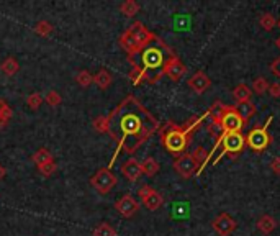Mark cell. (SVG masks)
I'll return each mask as SVG.
<instances>
[{
    "mask_svg": "<svg viewBox=\"0 0 280 236\" xmlns=\"http://www.w3.org/2000/svg\"><path fill=\"white\" fill-rule=\"evenodd\" d=\"M159 122L134 96H126L106 116V133L116 141V151L133 154L159 132ZM113 158V161H115ZM112 161V164H113Z\"/></svg>",
    "mask_w": 280,
    "mask_h": 236,
    "instance_id": "cell-1",
    "label": "cell"
},
{
    "mask_svg": "<svg viewBox=\"0 0 280 236\" xmlns=\"http://www.w3.org/2000/svg\"><path fill=\"white\" fill-rule=\"evenodd\" d=\"M176 52L172 51L170 46L164 43L158 34L148 43L144 48L140 51V54L130 59L131 66H138L142 72V78L148 84H156V82L164 76V69L168 66L169 59L174 58Z\"/></svg>",
    "mask_w": 280,
    "mask_h": 236,
    "instance_id": "cell-2",
    "label": "cell"
},
{
    "mask_svg": "<svg viewBox=\"0 0 280 236\" xmlns=\"http://www.w3.org/2000/svg\"><path fill=\"white\" fill-rule=\"evenodd\" d=\"M212 115V107L206 112H204L202 115L192 116L190 120H187L184 125H176V123L168 122L164 126L159 128V136L160 143L172 154H184V151L187 150V146L192 140V134L196 128H198L202 123H204L205 118Z\"/></svg>",
    "mask_w": 280,
    "mask_h": 236,
    "instance_id": "cell-3",
    "label": "cell"
},
{
    "mask_svg": "<svg viewBox=\"0 0 280 236\" xmlns=\"http://www.w3.org/2000/svg\"><path fill=\"white\" fill-rule=\"evenodd\" d=\"M244 146H246V136H242V133H226L224 132L222 136H220L215 141V144H213V150L208 152V159H206V162L204 164V169H202V172H204L205 168L208 166V164H210L212 158L215 156L216 150H220V154L215 159V164L220 162V159H222L224 154H228V152H230V154H238V152H241L244 150Z\"/></svg>",
    "mask_w": 280,
    "mask_h": 236,
    "instance_id": "cell-4",
    "label": "cell"
},
{
    "mask_svg": "<svg viewBox=\"0 0 280 236\" xmlns=\"http://www.w3.org/2000/svg\"><path fill=\"white\" fill-rule=\"evenodd\" d=\"M272 115L267 118V122L264 123L262 126H256L252 128L251 132L248 133L246 136V146L251 148L252 151L256 152H262L264 150L269 148V144L272 143V138H270V133H269V126L272 123Z\"/></svg>",
    "mask_w": 280,
    "mask_h": 236,
    "instance_id": "cell-5",
    "label": "cell"
},
{
    "mask_svg": "<svg viewBox=\"0 0 280 236\" xmlns=\"http://www.w3.org/2000/svg\"><path fill=\"white\" fill-rule=\"evenodd\" d=\"M90 184L98 194L105 196V194H108L116 186V177L110 170V168H102L90 177Z\"/></svg>",
    "mask_w": 280,
    "mask_h": 236,
    "instance_id": "cell-6",
    "label": "cell"
},
{
    "mask_svg": "<svg viewBox=\"0 0 280 236\" xmlns=\"http://www.w3.org/2000/svg\"><path fill=\"white\" fill-rule=\"evenodd\" d=\"M174 170L184 179H190V177L198 172V164L195 162L190 152H184L174 161Z\"/></svg>",
    "mask_w": 280,
    "mask_h": 236,
    "instance_id": "cell-7",
    "label": "cell"
},
{
    "mask_svg": "<svg viewBox=\"0 0 280 236\" xmlns=\"http://www.w3.org/2000/svg\"><path fill=\"white\" fill-rule=\"evenodd\" d=\"M138 196L141 198L142 205L151 212H156L164 204V197L160 196L158 190H154L151 186H142L138 190Z\"/></svg>",
    "mask_w": 280,
    "mask_h": 236,
    "instance_id": "cell-8",
    "label": "cell"
},
{
    "mask_svg": "<svg viewBox=\"0 0 280 236\" xmlns=\"http://www.w3.org/2000/svg\"><path fill=\"white\" fill-rule=\"evenodd\" d=\"M212 225H213V230H215L220 236H230L236 230L238 223H236V220L231 215L222 214V215H218L215 220H213Z\"/></svg>",
    "mask_w": 280,
    "mask_h": 236,
    "instance_id": "cell-9",
    "label": "cell"
},
{
    "mask_svg": "<svg viewBox=\"0 0 280 236\" xmlns=\"http://www.w3.org/2000/svg\"><path fill=\"white\" fill-rule=\"evenodd\" d=\"M115 208H116V212L122 216L131 218V216L136 214V212L140 210V204L136 202L134 197H131L130 194H126V196H123L120 200H116V202H115Z\"/></svg>",
    "mask_w": 280,
    "mask_h": 236,
    "instance_id": "cell-10",
    "label": "cell"
},
{
    "mask_svg": "<svg viewBox=\"0 0 280 236\" xmlns=\"http://www.w3.org/2000/svg\"><path fill=\"white\" fill-rule=\"evenodd\" d=\"M186 72H187V66L180 61V58H178L177 54L169 59L168 66H166V69H164V74L174 82L180 80L184 76H186Z\"/></svg>",
    "mask_w": 280,
    "mask_h": 236,
    "instance_id": "cell-11",
    "label": "cell"
},
{
    "mask_svg": "<svg viewBox=\"0 0 280 236\" xmlns=\"http://www.w3.org/2000/svg\"><path fill=\"white\" fill-rule=\"evenodd\" d=\"M126 30L136 38V41L140 43L141 48H144V46L154 38V33H151L150 30H148L144 25H142L141 22H133Z\"/></svg>",
    "mask_w": 280,
    "mask_h": 236,
    "instance_id": "cell-12",
    "label": "cell"
},
{
    "mask_svg": "<svg viewBox=\"0 0 280 236\" xmlns=\"http://www.w3.org/2000/svg\"><path fill=\"white\" fill-rule=\"evenodd\" d=\"M120 44H122V48L126 51V54H128V61L130 59H133L140 54V51L142 50L140 43L136 41V38L131 34L128 30H124V32L122 33V36H120Z\"/></svg>",
    "mask_w": 280,
    "mask_h": 236,
    "instance_id": "cell-13",
    "label": "cell"
},
{
    "mask_svg": "<svg viewBox=\"0 0 280 236\" xmlns=\"http://www.w3.org/2000/svg\"><path fill=\"white\" fill-rule=\"evenodd\" d=\"M187 84H188V87L192 88L195 94H204L206 88L212 86V80L204 72V70H196L192 78L187 80Z\"/></svg>",
    "mask_w": 280,
    "mask_h": 236,
    "instance_id": "cell-14",
    "label": "cell"
},
{
    "mask_svg": "<svg viewBox=\"0 0 280 236\" xmlns=\"http://www.w3.org/2000/svg\"><path fill=\"white\" fill-rule=\"evenodd\" d=\"M122 172H123V176L126 177V179H128L130 182H136V180H138L140 177H141V174H142L141 162L136 161L134 158H130L128 161L123 162Z\"/></svg>",
    "mask_w": 280,
    "mask_h": 236,
    "instance_id": "cell-15",
    "label": "cell"
},
{
    "mask_svg": "<svg viewBox=\"0 0 280 236\" xmlns=\"http://www.w3.org/2000/svg\"><path fill=\"white\" fill-rule=\"evenodd\" d=\"M234 108H236L238 114H240V116L242 118L244 125H246V123H248L249 120H251V118L254 116V114H256V105L251 102V100H249V102L238 104Z\"/></svg>",
    "mask_w": 280,
    "mask_h": 236,
    "instance_id": "cell-16",
    "label": "cell"
},
{
    "mask_svg": "<svg viewBox=\"0 0 280 236\" xmlns=\"http://www.w3.org/2000/svg\"><path fill=\"white\" fill-rule=\"evenodd\" d=\"M112 80H113L112 74L105 68H102L97 74L92 76V82H94V84H97L100 88H102V90H105V88H108L112 86Z\"/></svg>",
    "mask_w": 280,
    "mask_h": 236,
    "instance_id": "cell-17",
    "label": "cell"
},
{
    "mask_svg": "<svg viewBox=\"0 0 280 236\" xmlns=\"http://www.w3.org/2000/svg\"><path fill=\"white\" fill-rule=\"evenodd\" d=\"M276 226H277L276 218L270 216V215H262L258 220V230L260 233H264V234L272 233L274 230H276Z\"/></svg>",
    "mask_w": 280,
    "mask_h": 236,
    "instance_id": "cell-18",
    "label": "cell"
},
{
    "mask_svg": "<svg viewBox=\"0 0 280 236\" xmlns=\"http://www.w3.org/2000/svg\"><path fill=\"white\" fill-rule=\"evenodd\" d=\"M251 96H252V90L246 84L236 86L234 90H233V97H234V100H236L238 104L249 102V100H251Z\"/></svg>",
    "mask_w": 280,
    "mask_h": 236,
    "instance_id": "cell-19",
    "label": "cell"
},
{
    "mask_svg": "<svg viewBox=\"0 0 280 236\" xmlns=\"http://www.w3.org/2000/svg\"><path fill=\"white\" fill-rule=\"evenodd\" d=\"M141 169H142V174L148 176V177H152V176H156L159 172V162L156 161L154 158H146L144 161L141 162Z\"/></svg>",
    "mask_w": 280,
    "mask_h": 236,
    "instance_id": "cell-20",
    "label": "cell"
},
{
    "mask_svg": "<svg viewBox=\"0 0 280 236\" xmlns=\"http://www.w3.org/2000/svg\"><path fill=\"white\" fill-rule=\"evenodd\" d=\"M0 69H2V72L5 76H15L20 70V64L14 56H10V58L5 59L2 64H0Z\"/></svg>",
    "mask_w": 280,
    "mask_h": 236,
    "instance_id": "cell-21",
    "label": "cell"
},
{
    "mask_svg": "<svg viewBox=\"0 0 280 236\" xmlns=\"http://www.w3.org/2000/svg\"><path fill=\"white\" fill-rule=\"evenodd\" d=\"M32 159H33V162L36 164V168H41V166H44V164H48V162L54 161V159H52V154L46 150V148H41V150H38L33 154Z\"/></svg>",
    "mask_w": 280,
    "mask_h": 236,
    "instance_id": "cell-22",
    "label": "cell"
},
{
    "mask_svg": "<svg viewBox=\"0 0 280 236\" xmlns=\"http://www.w3.org/2000/svg\"><path fill=\"white\" fill-rule=\"evenodd\" d=\"M120 12L126 16H134L140 12V4L134 2V0H124L120 5Z\"/></svg>",
    "mask_w": 280,
    "mask_h": 236,
    "instance_id": "cell-23",
    "label": "cell"
},
{
    "mask_svg": "<svg viewBox=\"0 0 280 236\" xmlns=\"http://www.w3.org/2000/svg\"><path fill=\"white\" fill-rule=\"evenodd\" d=\"M192 156L195 159V162L198 164V172H196V176H198L202 172V169H204V164L206 162V159H208V151L205 150L204 146H198L196 150L192 152Z\"/></svg>",
    "mask_w": 280,
    "mask_h": 236,
    "instance_id": "cell-24",
    "label": "cell"
},
{
    "mask_svg": "<svg viewBox=\"0 0 280 236\" xmlns=\"http://www.w3.org/2000/svg\"><path fill=\"white\" fill-rule=\"evenodd\" d=\"M94 236H116V232L115 228H113L112 225H108V223H100V225H97L94 228Z\"/></svg>",
    "mask_w": 280,
    "mask_h": 236,
    "instance_id": "cell-25",
    "label": "cell"
},
{
    "mask_svg": "<svg viewBox=\"0 0 280 236\" xmlns=\"http://www.w3.org/2000/svg\"><path fill=\"white\" fill-rule=\"evenodd\" d=\"M52 30H54L52 25L46 20H41L34 25V33L40 34V36H50V34L52 33Z\"/></svg>",
    "mask_w": 280,
    "mask_h": 236,
    "instance_id": "cell-26",
    "label": "cell"
},
{
    "mask_svg": "<svg viewBox=\"0 0 280 236\" xmlns=\"http://www.w3.org/2000/svg\"><path fill=\"white\" fill-rule=\"evenodd\" d=\"M259 25L266 30V32H270V30H274L277 26V20L274 18V15L270 14H264V15H260V18H259Z\"/></svg>",
    "mask_w": 280,
    "mask_h": 236,
    "instance_id": "cell-27",
    "label": "cell"
},
{
    "mask_svg": "<svg viewBox=\"0 0 280 236\" xmlns=\"http://www.w3.org/2000/svg\"><path fill=\"white\" fill-rule=\"evenodd\" d=\"M267 88H269V82H267L266 78H258V79L252 80V92H256L258 96L266 94Z\"/></svg>",
    "mask_w": 280,
    "mask_h": 236,
    "instance_id": "cell-28",
    "label": "cell"
},
{
    "mask_svg": "<svg viewBox=\"0 0 280 236\" xmlns=\"http://www.w3.org/2000/svg\"><path fill=\"white\" fill-rule=\"evenodd\" d=\"M76 82L80 87H88V86L92 84V76H90V72H88V70H86V69L79 70V72H77V76H76Z\"/></svg>",
    "mask_w": 280,
    "mask_h": 236,
    "instance_id": "cell-29",
    "label": "cell"
},
{
    "mask_svg": "<svg viewBox=\"0 0 280 236\" xmlns=\"http://www.w3.org/2000/svg\"><path fill=\"white\" fill-rule=\"evenodd\" d=\"M43 100L44 98L41 97L40 92H33V94H30V96L26 97V104H28V107L32 110H38L40 105L43 104Z\"/></svg>",
    "mask_w": 280,
    "mask_h": 236,
    "instance_id": "cell-30",
    "label": "cell"
},
{
    "mask_svg": "<svg viewBox=\"0 0 280 236\" xmlns=\"http://www.w3.org/2000/svg\"><path fill=\"white\" fill-rule=\"evenodd\" d=\"M12 115H14V112H12L10 105L7 104V100L5 98H0V118H4L5 122H8Z\"/></svg>",
    "mask_w": 280,
    "mask_h": 236,
    "instance_id": "cell-31",
    "label": "cell"
},
{
    "mask_svg": "<svg viewBox=\"0 0 280 236\" xmlns=\"http://www.w3.org/2000/svg\"><path fill=\"white\" fill-rule=\"evenodd\" d=\"M44 100H46V104H48V105H51V107H58V105L61 104L62 97L59 96V94H58L56 90H50V92L46 94Z\"/></svg>",
    "mask_w": 280,
    "mask_h": 236,
    "instance_id": "cell-32",
    "label": "cell"
},
{
    "mask_svg": "<svg viewBox=\"0 0 280 236\" xmlns=\"http://www.w3.org/2000/svg\"><path fill=\"white\" fill-rule=\"evenodd\" d=\"M130 79L131 82H133L134 86H140L144 82V78H142V72H141V69L138 66H134L133 69H131V72H130Z\"/></svg>",
    "mask_w": 280,
    "mask_h": 236,
    "instance_id": "cell-33",
    "label": "cell"
},
{
    "mask_svg": "<svg viewBox=\"0 0 280 236\" xmlns=\"http://www.w3.org/2000/svg\"><path fill=\"white\" fill-rule=\"evenodd\" d=\"M92 125H94L95 130H97V132H100V133H106V116H102V115L97 116V118H95V120H94Z\"/></svg>",
    "mask_w": 280,
    "mask_h": 236,
    "instance_id": "cell-34",
    "label": "cell"
},
{
    "mask_svg": "<svg viewBox=\"0 0 280 236\" xmlns=\"http://www.w3.org/2000/svg\"><path fill=\"white\" fill-rule=\"evenodd\" d=\"M56 162L54 161H51V162H48V164H44V166H41V168H38L40 169V172L41 174H43V176H51L52 172H54V170H56Z\"/></svg>",
    "mask_w": 280,
    "mask_h": 236,
    "instance_id": "cell-35",
    "label": "cell"
},
{
    "mask_svg": "<svg viewBox=\"0 0 280 236\" xmlns=\"http://www.w3.org/2000/svg\"><path fill=\"white\" fill-rule=\"evenodd\" d=\"M270 70H272V74L274 76H277V78H280V56L278 58H276L272 61V64H270Z\"/></svg>",
    "mask_w": 280,
    "mask_h": 236,
    "instance_id": "cell-36",
    "label": "cell"
},
{
    "mask_svg": "<svg viewBox=\"0 0 280 236\" xmlns=\"http://www.w3.org/2000/svg\"><path fill=\"white\" fill-rule=\"evenodd\" d=\"M269 92H270V96L272 97H280V84L278 82H274V84L269 86Z\"/></svg>",
    "mask_w": 280,
    "mask_h": 236,
    "instance_id": "cell-37",
    "label": "cell"
},
{
    "mask_svg": "<svg viewBox=\"0 0 280 236\" xmlns=\"http://www.w3.org/2000/svg\"><path fill=\"white\" fill-rule=\"evenodd\" d=\"M270 169H272L276 174L280 176V158H274V159H272V162H270Z\"/></svg>",
    "mask_w": 280,
    "mask_h": 236,
    "instance_id": "cell-38",
    "label": "cell"
},
{
    "mask_svg": "<svg viewBox=\"0 0 280 236\" xmlns=\"http://www.w3.org/2000/svg\"><path fill=\"white\" fill-rule=\"evenodd\" d=\"M5 176H7V169H5V166H2V164H0V180H2Z\"/></svg>",
    "mask_w": 280,
    "mask_h": 236,
    "instance_id": "cell-39",
    "label": "cell"
},
{
    "mask_svg": "<svg viewBox=\"0 0 280 236\" xmlns=\"http://www.w3.org/2000/svg\"><path fill=\"white\" fill-rule=\"evenodd\" d=\"M7 123H8V122H5L4 118H0V130H4L5 126H7Z\"/></svg>",
    "mask_w": 280,
    "mask_h": 236,
    "instance_id": "cell-40",
    "label": "cell"
},
{
    "mask_svg": "<svg viewBox=\"0 0 280 236\" xmlns=\"http://www.w3.org/2000/svg\"><path fill=\"white\" fill-rule=\"evenodd\" d=\"M276 46L280 50V36H277V40H276Z\"/></svg>",
    "mask_w": 280,
    "mask_h": 236,
    "instance_id": "cell-41",
    "label": "cell"
},
{
    "mask_svg": "<svg viewBox=\"0 0 280 236\" xmlns=\"http://www.w3.org/2000/svg\"><path fill=\"white\" fill-rule=\"evenodd\" d=\"M277 26H278V28H280V20H278V22H277Z\"/></svg>",
    "mask_w": 280,
    "mask_h": 236,
    "instance_id": "cell-42",
    "label": "cell"
}]
</instances>
